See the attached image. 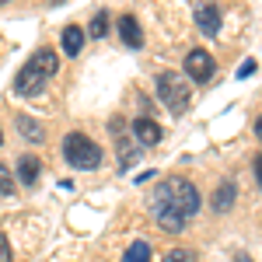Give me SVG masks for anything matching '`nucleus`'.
Masks as SVG:
<instances>
[{
  "label": "nucleus",
  "mask_w": 262,
  "mask_h": 262,
  "mask_svg": "<svg viewBox=\"0 0 262 262\" xmlns=\"http://www.w3.org/2000/svg\"><path fill=\"white\" fill-rule=\"evenodd\" d=\"M150 210H171L182 221L200 213V192L192 182H185L182 175H168V179L150 192Z\"/></svg>",
  "instance_id": "obj_1"
},
{
  "label": "nucleus",
  "mask_w": 262,
  "mask_h": 262,
  "mask_svg": "<svg viewBox=\"0 0 262 262\" xmlns=\"http://www.w3.org/2000/svg\"><path fill=\"white\" fill-rule=\"evenodd\" d=\"M56 70H60V56H56L53 49H35L32 60L18 70V77H14V91L25 95V98H32V95H39L42 88H46V81H49Z\"/></svg>",
  "instance_id": "obj_2"
},
{
  "label": "nucleus",
  "mask_w": 262,
  "mask_h": 262,
  "mask_svg": "<svg viewBox=\"0 0 262 262\" xmlns=\"http://www.w3.org/2000/svg\"><path fill=\"white\" fill-rule=\"evenodd\" d=\"M63 158L77 171H95L101 164V147L84 133H67L63 137Z\"/></svg>",
  "instance_id": "obj_3"
},
{
  "label": "nucleus",
  "mask_w": 262,
  "mask_h": 262,
  "mask_svg": "<svg viewBox=\"0 0 262 262\" xmlns=\"http://www.w3.org/2000/svg\"><path fill=\"white\" fill-rule=\"evenodd\" d=\"M158 98L168 105V112H175V116H182L185 108H189V84H185V77L182 74H171V70H164V74H158Z\"/></svg>",
  "instance_id": "obj_4"
},
{
  "label": "nucleus",
  "mask_w": 262,
  "mask_h": 262,
  "mask_svg": "<svg viewBox=\"0 0 262 262\" xmlns=\"http://www.w3.org/2000/svg\"><path fill=\"white\" fill-rule=\"evenodd\" d=\"M213 70H217V63H213V56H210L206 49H192V53L185 56V77H192V81L206 84L213 77Z\"/></svg>",
  "instance_id": "obj_5"
},
{
  "label": "nucleus",
  "mask_w": 262,
  "mask_h": 262,
  "mask_svg": "<svg viewBox=\"0 0 262 262\" xmlns=\"http://www.w3.org/2000/svg\"><path fill=\"white\" fill-rule=\"evenodd\" d=\"M196 28L203 35H217L221 32V11H217L213 0H200L196 4Z\"/></svg>",
  "instance_id": "obj_6"
},
{
  "label": "nucleus",
  "mask_w": 262,
  "mask_h": 262,
  "mask_svg": "<svg viewBox=\"0 0 262 262\" xmlns=\"http://www.w3.org/2000/svg\"><path fill=\"white\" fill-rule=\"evenodd\" d=\"M133 137H137V143H140V147H158V143H161V137H164V129L154 119L140 116V119H133Z\"/></svg>",
  "instance_id": "obj_7"
},
{
  "label": "nucleus",
  "mask_w": 262,
  "mask_h": 262,
  "mask_svg": "<svg viewBox=\"0 0 262 262\" xmlns=\"http://www.w3.org/2000/svg\"><path fill=\"white\" fill-rule=\"evenodd\" d=\"M234 200H238V185L227 179V182H221V185L213 189V200H210V206H213V213H231Z\"/></svg>",
  "instance_id": "obj_8"
},
{
  "label": "nucleus",
  "mask_w": 262,
  "mask_h": 262,
  "mask_svg": "<svg viewBox=\"0 0 262 262\" xmlns=\"http://www.w3.org/2000/svg\"><path fill=\"white\" fill-rule=\"evenodd\" d=\"M14 126H18V133L28 143H46V126H42L39 119H32V116H14Z\"/></svg>",
  "instance_id": "obj_9"
},
{
  "label": "nucleus",
  "mask_w": 262,
  "mask_h": 262,
  "mask_svg": "<svg viewBox=\"0 0 262 262\" xmlns=\"http://www.w3.org/2000/svg\"><path fill=\"white\" fill-rule=\"evenodd\" d=\"M119 35H122V42H126L129 49H140V46H143L140 21L133 18V14H126V18H119Z\"/></svg>",
  "instance_id": "obj_10"
},
{
  "label": "nucleus",
  "mask_w": 262,
  "mask_h": 262,
  "mask_svg": "<svg viewBox=\"0 0 262 262\" xmlns=\"http://www.w3.org/2000/svg\"><path fill=\"white\" fill-rule=\"evenodd\" d=\"M39 171H42V161L35 158V154L18 158V182L21 185H35V182H39Z\"/></svg>",
  "instance_id": "obj_11"
},
{
  "label": "nucleus",
  "mask_w": 262,
  "mask_h": 262,
  "mask_svg": "<svg viewBox=\"0 0 262 262\" xmlns=\"http://www.w3.org/2000/svg\"><path fill=\"white\" fill-rule=\"evenodd\" d=\"M60 42H63V53H67V56H77V53L84 49V28L67 25V28H63V35H60Z\"/></svg>",
  "instance_id": "obj_12"
},
{
  "label": "nucleus",
  "mask_w": 262,
  "mask_h": 262,
  "mask_svg": "<svg viewBox=\"0 0 262 262\" xmlns=\"http://www.w3.org/2000/svg\"><path fill=\"white\" fill-rule=\"evenodd\" d=\"M150 213H154L158 227H164L168 234H179V231H185V224H189V221H182L179 213H171V210H150Z\"/></svg>",
  "instance_id": "obj_13"
},
{
  "label": "nucleus",
  "mask_w": 262,
  "mask_h": 262,
  "mask_svg": "<svg viewBox=\"0 0 262 262\" xmlns=\"http://www.w3.org/2000/svg\"><path fill=\"white\" fill-rule=\"evenodd\" d=\"M150 245L147 242H133L129 248H126V255H122V262H150Z\"/></svg>",
  "instance_id": "obj_14"
},
{
  "label": "nucleus",
  "mask_w": 262,
  "mask_h": 262,
  "mask_svg": "<svg viewBox=\"0 0 262 262\" xmlns=\"http://www.w3.org/2000/svg\"><path fill=\"white\" fill-rule=\"evenodd\" d=\"M140 158V147H133V143H126L119 137V164H122V171H129V164Z\"/></svg>",
  "instance_id": "obj_15"
},
{
  "label": "nucleus",
  "mask_w": 262,
  "mask_h": 262,
  "mask_svg": "<svg viewBox=\"0 0 262 262\" xmlns=\"http://www.w3.org/2000/svg\"><path fill=\"white\" fill-rule=\"evenodd\" d=\"M14 192H18V182L7 171V164L0 161V196H14Z\"/></svg>",
  "instance_id": "obj_16"
},
{
  "label": "nucleus",
  "mask_w": 262,
  "mask_h": 262,
  "mask_svg": "<svg viewBox=\"0 0 262 262\" xmlns=\"http://www.w3.org/2000/svg\"><path fill=\"white\" fill-rule=\"evenodd\" d=\"M88 32H91L95 39H105V35H108V14H105V11H98V14L91 18V28H88Z\"/></svg>",
  "instance_id": "obj_17"
},
{
  "label": "nucleus",
  "mask_w": 262,
  "mask_h": 262,
  "mask_svg": "<svg viewBox=\"0 0 262 262\" xmlns=\"http://www.w3.org/2000/svg\"><path fill=\"white\" fill-rule=\"evenodd\" d=\"M164 262H196V252H189V248H171Z\"/></svg>",
  "instance_id": "obj_18"
},
{
  "label": "nucleus",
  "mask_w": 262,
  "mask_h": 262,
  "mask_svg": "<svg viewBox=\"0 0 262 262\" xmlns=\"http://www.w3.org/2000/svg\"><path fill=\"white\" fill-rule=\"evenodd\" d=\"M0 262H14V252H11V242L0 234Z\"/></svg>",
  "instance_id": "obj_19"
},
{
  "label": "nucleus",
  "mask_w": 262,
  "mask_h": 262,
  "mask_svg": "<svg viewBox=\"0 0 262 262\" xmlns=\"http://www.w3.org/2000/svg\"><path fill=\"white\" fill-rule=\"evenodd\" d=\"M248 74H255V60H245L238 67V77H248Z\"/></svg>",
  "instance_id": "obj_20"
},
{
  "label": "nucleus",
  "mask_w": 262,
  "mask_h": 262,
  "mask_svg": "<svg viewBox=\"0 0 262 262\" xmlns=\"http://www.w3.org/2000/svg\"><path fill=\"white\" fill-rule=\"evenodd\" d=\"M255 179H259V185H262V154L255 158Z\"/></svg>",
  "instance_id": "obj_21"
},
{
  "label": "nucleus",
  "mask_w": 262,
  "mask_h": 262,
  "mask_svg": "<svg viewBox=\"0 0 262 262\" xmlns=\"http://www.w3.org/2000/svg\"><path fill=\"white\" fill-rule=\"evenodd\" d=\"M255 137H259V140H262V116H259V119H255Z\"/></svg>",
  "instance_id": "obj_22"
},
{
  "label": "nucleus",
  "mask_w": 262,
  "mask_h": 262,
  "mask_svg": "<svg viewBox=\"0 0 262 262\" xmlns=\"http://www.w3.org/2000/svg\"><path fill=\"white\" fill-rule=\"evenodd\" d=\"M238 262H252V259H248V255H238Z\"/></svg>",
  "instance_id": "obj_23"
},
{
  "label": "nucleus",
  "mask_w": 262,
  "mask_h": 262,
  "mask_svg": "<svg viewBox=\"0 0 262 262\" xmlns=\"http://www.w3.org/2000/svg\"><path fill=\"white\" fill-rule=\"evenodd\" d=\"M49 4H63V0H49Z\"/></svg>",
  "instance_id": "obj_24"
},
{
  "label": "nucleus",
  "mask_w": 262,
  "mask_h": 262,
  "mask_svg": "<svg viewBox=\"0 0 262 262\" xmlns=\"http://www.w3.org/2000/svg\"><path fill=\"white\" fill-rule=\"evenodd\" d=\"M0 143H4V133H0Z\"/></svg>",
  "instance_id": "obj_25"
},
{
  "label": "nucleus",
  "mask_w": 262,
  "mask_h": 262,
  "mask_svg": "<svg viewBox=\"0 0 262 262\" xmlns=\"http://www.w3.org/2000/svg\"><path fill=\"white\" fill-rule=\"evenodd\" d=\"M0 4H7V0H0Z\"/></svg>",
  "instance_id": "obj_26"
}]
</instances>
